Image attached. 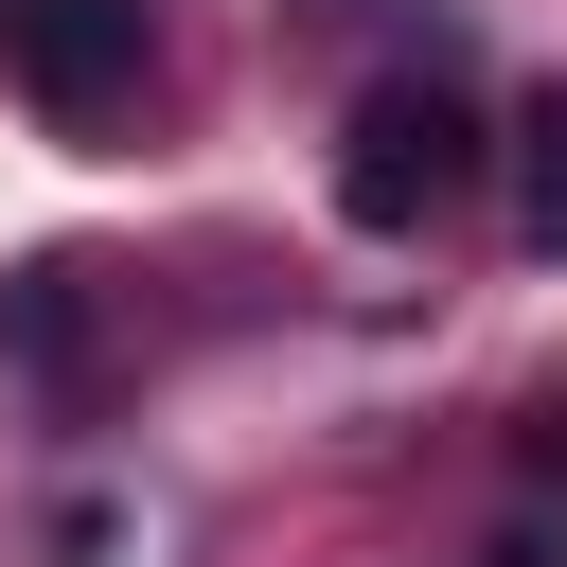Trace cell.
<instances>
[{
    "mask_svg": "<svg viewBox=\"0 0 567 567\" xmlns=\"http://www.w3.org/2000/svg\"><path fill=\"white\" fill-rule=\"evenodd\" d=\"M478 177H496V124H478L461 53H408V71H372V89L337 106V213H354L372 248L443 230V213H461Z\"/></svg>",
    "mask_w": 567,
    "mask_h": 567,
    "instance_id": "1",
    "label": "cell"
},
{
    "mask_svg": "<svg viewBox=\"0 0 567 567\" xmlns=\"http://www.w3.org/2000/svg\"><path fill=\"white\" fill-rule=\"evenodd\" d=\"M0 71H18V106L35 124H124L142 106V71H159V0H0Z\"/></svg>",
    "mask_w": 567,
    "mask_h": 567,
    "instance_id": "2",
    "label": "cell"
},
{
    "mask_svg": "<svg viewBox=\"0 0 567 567\" xmlns=\"http://www.w3.org/2000/svg\"><path fill=\"white\" fill-rule=\"evenodd\" d=\"M0 372H18V390H53V408H89V390H106V266H89V248L0 266Z\"/></svg>",
    "mask_w": 567,
    "mask_h": 567,
    "instance_id": "3",
    "label": "cell"
},
{
    "mask_svg": "<svg viewBox=\"0 0 567 567\" xmlns=\"http://www.w3.org/2000/svg\"><path fill=\"white\" fill-rule=\"evenodd\" d=\"M496 159H514V248H532V266H567V71L496 124Z\"/></svg>",
    "mask_w": 567,
    "mask_h": 567,
    "instance_id": "4",
    "label": "cell"
},
{
    "mask_svg": "<svg viewBox=\"0 0 567 567\" xmlns=\"http://www.w3.org/2000/svg\"><path fill=\"white\" fill-rule=\"evenodd\" d=\"M478 567H567V496H532V514H496V549Z\"/></svg>",
    "mask_w": 567,
    "mask_h": 567,
    "instance_id": "5",
    "label": "cell"
}]
</instances>
